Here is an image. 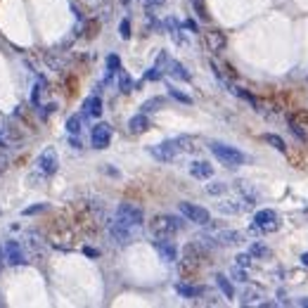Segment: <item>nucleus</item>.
Masks as SVG:
<instances>
[{"mask_svg":"<svg viewBox=\"0 0 308 308\" xmlns=\"http://www.w3.org/2000/svg\"><path fill=\"white\" fill-rule=\"evenodd\" d=\"M27 244H28V249H31L33 254H40V252L45 249V242L40 240L38 232H27Z\"/></svg>","mask_w":308,"mask_h":308,"instance_id":"obj_26","label":"nucleus"},{"mask_svg":"<svg viewBox=\"0 0 308 308\" xmlns=\"http://www.w3.org/2000/svg\"><path fill=\"white\" fill-rule=\"evenodd\" d=\"M175 292L183 296V299H197V296L204 294V287H197V284H188V282H178V284H175Z\"/></svg>","mask_w":308,"mask_h":308,"instance_id":"obj_19","label":"nucleus"},{"mask_svg":"<svg viewBox=\"0 0 308 308\" xmlns=\"http://www.w3.org/2000/svg\"><path fill=\"white\" fill-rule=\"evenodd\" d=\"M254 232H273L278 230V214L273 209H261L254 214V225H252Z\"/></svg>","mask_w":308,"mask_h":308,"instance_id":"obj_8","label":"nucleus"},{"mask_svg":"<svg viewBox=\"0 0 308 308\" xmlns=\"http://www.w3.org/2000/svg\"><path fill=\"white\" fill-rule=\"evenodd\" d=\"M152 2H154V5H164L166 0H152Z\"/></svg>","mask_w":308,"mask_h":308,"instance_id":"obj_49","label":"nucleus"},{"mask_svg":"<svg viewBox=\"0 0 308 308\" xmlns=\"http://www.w3.org/2000/svg\"><path fill=\"white\" fill-rule=\"evenodd\" d=\"M5 166H7V159H5V157H2V154H0V173H2V171H5Z\"/></svg>","mask_w":308,"mask_h":308,"instance_id":"obj_46","label":"nucleus"},{"mask_svg":"<svg viewBox=\"0 0 308 308\" xmlns=\"http://www.w3.org/2000/svg\"><path fill=\"white\" fill-rule=\"evenodd\" d=\"M209 149H211V154L216 159L221 161L223 166H228V168H237V166H242L247 161V157L242 154L240 149L232 147V145H225V142H211Z\"/></svg>","mask_w":308,"mask_h":308,"instance_id":"obj_3","label":"nucleus"},{"mask_svg":"<svg viewBox=\"0 0 308 308\" xmlns=\"http://www.w3.org/2000/svg\"><path fill=\"white\" fill-rule=\"evenodd\" d=\"M211 237H214V242L218 247H237V244L244 242V235L240 230H218Z\"/></svg>","mask_w":308,"mask_h":308,"instance_id":"obj_14","label":"nucleus"},{"mask_svg":"<svg viewBox=\"0 0 308 308\" xmlns=\"http://www.w3.org/2000/svg\"><path fill=\"white\" fill-rule=\"evenodd\" d=\"M95 31H97V22H90V24H88V33H85V36H88V38H93Z\"/></svg>","mask_w":308,"mask_h":308,"instance_id":"obj_43","label":"nucleus"},{"mask_svg":"<svg viewBox=\"0 0 308 308\" xmlns=\"http://www.w3.org/2000/svg\"><path fill=\"white\" fill-rule=\"evenodd\" d=\"M254 299H256V292H252V289H249V292H244V296H242L240 304H244V306H247V304H252Z\"/></svg>","mask_w":308,"mask_h":308,"instance_id":"obj_41","label":"nucleus"},{"mask_svg":"<svg viewBox=\"0 0 308 308\" xmlns=\"http://www.w3.org/2000/svg\"><path fill=\"white\" fill-rule=\"evenodd\" d=\"M299 306H304V308H308V296H304V299H299Z\"/></svg>","mask_w":308,"mask_h":308,"instance_id":"obj_47","label":"nucleus"},{"mask_svg":"<svg viewBox=\"0 0 308 308\" xmlns=\"http://www.w3.org/2000/svg\"><path fill=\"white\" fill-rule=\"evenodd\" d=\"M185 27H188L190 31H195V33H197V24H195L192 19H188V22H185Z\"/></svg>","mask_w":308,"mask_h":308,"instance_id":"obj_45","label":"nucleus"},{"mask_svg":"<svg viewBox=\"0 0 308 308\" xmlns=\"http://www.w3.org/2000/svg\"><path fill=\"white\" fill-rule=\"evenodd\" d=\"M121 2H123V5H128V0H121Z\"/></svg>","mask_w":308,"mask_h":308,"instance_id":"obj_50","label":"nucleus"},{"mask_svg":"<svg viewBox=\"0 0 308 308\" xmlns=\"http://www.w3.org/2000/svg\"><path fill=\"white\" fill-rule=\"evenodd\" d=\"M301 263H304V266H308V252H306V254H301Z\"/></svg>","mask_w":308,"mask_h":308,"instance_id":"obj_48","label":"nucleus"},{"mask_svg":"<svg viewBox=\"0 0 308 308\" xmlns=\"http://www.w3.org/2000/svg\"><path fill=\"white\" fill-rule=\"evenodd\" d=\"M206 192H209L211 197H221V195H225V192H228V185H225V183H221V180H214V183H209V185H206Z\"/></svg>","mask_w":308,"mask_h":308,"instance_id":"obj_30","label":"nucleus"},{"mask_svg":"<svg viewBox=\"0 0 308 308\" xmlns=\"http://www.w3.org/2000/svg\"><path fill=\"white\" fill-rule=\"evenodd\" d=\"M109 142H112V126L109 123H97L93 126V131H90V145L95 149H105L109 147Z\"/></svg>","mask_w":308,"mask_h":308,"instance_id":"obj_12","label":"nucleus"},{"mask_svg":"<svg viewBox=\"0 0 308 308\" xmlns=\"http://www.w3.org/2000/svg\"><path fill=\"white\" fill-rule=\"evenodd\" d=\"M116 218L131 228H140L145 223V211H142V206H138L133 201H121L116 209Z\"/></svg>","mask_w":308,"mask_h":308,"instance_id":"obj_4","label":"nucleus"},{"mask_svg":"<svg viewBox=\"0 0 308 308\" xmlns=\"http://www.w3.org/2000/svg\"><path fill=\"white\" fill-rule=\"evenodd\" d=\"M178 211L183 214V218H188L190 223H197V225H211V214L199 206V204H192V201H180L178 204Z\"/></svg>","mask_w":308,"mask_h":308,"instance_id":"obj_6","label":"nucleus"},{"mask_svg":"<svg viewBox=\"0 0 308 308\" xmlns=\"http://www.w3.org/2000/svg\"><path fill=\"white\" fill-rule=\"evenodd\" d=\"M152 247L157 249V254H159L161 261H166V263H175V261H178V247H175L171 240H166V237H154Z\"/></svg>","mask_w":308,"mask_h":308,"instance_id":"obj_11","label":"nucleus"},{"mask_svg":"<svg viewBox=\"0 0 308 308\" xmlns=\"http://www.w3.org/2000/svg\"><path fill=\"white\" fill-rule=\"evenodd\" d=\"M173 140H175V145H178V149H180V154L197 149V138H192V135H178Z\"/></svg>","mask_w":308,"mask_h":308,"instance_id":"obj_22","label":"nucleus"},{"mask_svg":"<svg viewBox=\"0 0 308 308\" xmlns=\"http://www.w3.org/2000/svg\"><path fill=\"white\" fill-rule=\"evenodd\" d=\"M83 254L90 256V258H97V256H100V252H97V249H93V247H83Z\"/></svg>","mask_w":308,"mask_h":308,"instance_id":"obj_42","label":"nucleus"},{"mask_svg":"<svg viewBox=\"0 0 308 308\" xmlns=\"http://www.w3.org/2000/svg\"><path fill=\"white\" fill-rule=\"evenodd\" d=\"M249 254L254 256V258H268L270 249L266 247V244H261V242H252V247H249Z\"/></svg>","mask_w":308,"mask_h":308,"instance_id":"obj_28","label":"nucleus"},{"mask_svg":"<svg viewBox=\"0 0 308 308\" xmlns=\"http://www.w3.org/2000/svg\"><path fill=\"white\" fill-rule=\"evenodd\" d=\"M119 36H121L123 40L131 38V22H128V17H126V19H121V24H119Z\"/></svg>","mask_w":308,"mask_h":308,"instance_id":"obj_37","label":"nucleus"},{"mask_svg":"<svg viewBox=\"0 0 308 308\" xmlns=\"http://www.w3.org/2000/svg\"><path fill=\"white\" fill-rule=\"evenodd\" d=\"M247 206H244V201H237V199H225V201H221L218 204V211L221 214H228V216H235V214H240V211H244Z\"/></svg>","mask_w":308,"mask_h":308,"instance_id":"obj_20","label":"nucleus"},{"mask_svg":"<svg viewBox=\"0 0 308 308\" xmlns=\"http://www.w3.org/2000/svg\"><path fill=\"white\" fill-rule=\"evenodd\" d=\"M230 278H232L235 282H242V284H247V282H249L247 268H242V266H237V263H235V268L230 270Z\"/></svg>","mask_w":308,"mask_h":308,"instance_id":"obj_31","label":"nucleus"},{"mask_svg":"<svg viewBox=\"0 0 308 308\" xmlns=\"http://www.w3.org/2000/svg\"><path fill=\"white\" fill-rule=\"evenodd\" d=\"M168 95L173 97V100H178V102H183V105H192V97L185 93H180L178 88H173V85H168Z\"/></svg>","mask_w":308,"mask_h":308,"instance_id":"obj_33","label":"nucleus"},{"mask_svg":"<svg viewBox=\"0 0 308 308\" xmlns=\"http://www.w3.org/2000/svg\"><path fill=\"white\" fill-rule=\"evenodd\" d=\"M145 79H147V81H159L161 79V69L159 67H152L147 74H145Z\"/></svg>","mask_w":308,"mask_h":308,"instance_id":"obj_40","label":"nucleus"},{"mask_svg":"<svg viewBox=\"0 0 308 308\" xmlns=\"http://www.w3.org/2000/svg\"><path fill=\"white\" fill-rule=\"evenodd\" d=\"M192 7H195V12H197V17H199L201 22H209V12H206L204 0H192Z\"/></svg>","mask_w":308,"mask_h":308,"instance_id":"obj_35","label":"nucleus"},{"mask_svg":"<svg viewBox=\"0 0 308 308\" xmlns=\"http://www.w3.org/2000/svg\"><path fill=\"white\" fill-rule=\"evenodd\" d=\"M48 206L45 204H36V206H28V209H24L22 211V216H36V214H40V211H45Z\"/></svg>","mask_w":308,"mask_h":308,"instance_id":"obj_39","label":"nucleus"},{"mask_svg":"<svg viewBox=\"0 0 308 308\" xmlns=\"http://www.w3.org/2000/svg\"><path fill=\"white\" fill-rule=\"evenodd\" d=\"M149 154L154 157L157 161H164V164H168V161H173L178 154H180V149L175 145V140H164L159 145H152L149 147Z\"/></svg>","mask_w":308,"mask_h":308,"instance_id":"obj_9","label":"nucleus"},{"mask_svg":"<svg viewBox=\"0 0 308 308\" xmlns=\"http://www.w3.org/2000/svg\"><path fill=\"white\" fill-rule=\"evenodd\" d=\"M119 88H121V93H133V79L121 69V76H119Z\"/></svg>","mask_w":308,"mask_h":308,"instance_id":"obj_32","label":"nucleus"},{"mask_svg":"<svg viewBox=\"0 0 308 308\" xmlns=\"http://www.w3.org/2000/svg\"><path fill=\"white\" fill-rule=\"evenodd\" d=\"M107 69H109V74H116V71H121L119 55H109V57H107Z\"/></svg>","mask_w":308,"mask_h":308,"instance_id":"obj_36","label":"nucleus"},{"mask_svg":"<svg viewBox=\"0 0 308 308\" xmlns=\"http://www.w3.org/2000/svg\"><path fill=\"white\" fill-rule=\"evenodd\" d=\"M57 168H59V157H57V152H55L53 147L43 149L40 157L36 159V171H38L43 178H48V175L57 173Z\"/></svg>","mask_w":308,"mask_h":308,"instance_id":"obj_7","label":"nucleus"},{"mask_svg":"<svg viewBox=\"0 0 308 308\" xmlns=\"http://www.w3.org/2000/svg\"><path fill=\"white\" fill-rule=\"evenodd\" d=\"M287 126L299 142L308 145V112L306 109H296L292 114H287Z\"/></svg>","mask_w":308,"mask_h":308,"instance_id":"obj_5","label":"nucleus"},{"mask_svg":"<svg viewBox=\"0 0 308 308\" xmlns=\"http://www.w3.org/2000/svg\"><path fill=\"white\" fill-rule=\"evenodd\" d=\"M261 140H263V142H268L270 147L278 149V152H282V154H287V152H289V149H287V142L282 140L280 135H275V133H263V135H261Z\"/></svg>","mask_w":308,"mask_h":308,"instance_id":"obj_21","label":"nucleus"},{"mask_svg":"<svg viewBox=\"0 0 308 308\" xmlns=\"http://www.w3.org/2000/svg\"><path fill=\"white\" fill-rule=\"evenodd\" d=\"M216 284H218V289L225 294V299H235V287H232V282H230V278H225V275H216Z\"/></svg>","mask_w":308,"mask_h":308,"instance_id":"obj_23","label":"nucleus"},{"mask_svg":"<svg viewBox=\"0 0 308 308\" xmlns=\"http://www.w3.org/2000/svg\"><path fill=\"white\" fill-rule=\"evenodd\" d=\"M183 230V218L171 214H157L149 221V232L152 237H166V240H173L175 235Z\"/></svg>","mask_w":308,"mask_h":308,"instance_id":"obj_2","label":"nucleus"},{"mask_svg":"<svg viewBox=\"0 0 308 308\" xmlns=\"http://www.w3.org/2000/svg\"><path fill=\"white\" fill-rule=\"evenodd\" d=\"M204 38H206V45H209V50L216 55H221L225 50V45H228V38H225V33L223 31H218V28H211V31H206L204 33Z\"/></svg>","mask_w":308,"mask_h":308,"instance_id":"obj_15","label":"nucleus"},{"mask_svg":"<svg viewBox=\"0 0 308 308\" xmlns=\"http://www.w3.org/2000/svg\"><path fill=\"white\" fill-rule=\"evenodd\" d=\"M5 263H7V261H5V249L0 247V273H2V266H5Z\"/></svg>","mask_w":308,"mask_h":308,"instance_id":"obj_44","label":"nucleus"},{"mask_svg":"<svg viewBox=\"0 0 308 308\" xmlns=\"http://www.w3.org/2000/svg\"><path fill=\"white\" fill-rule=\"evenodd\" d=\"M149 128V119H147V114H135V116H131V121H128V131L133 135H138V133H145Z\"/></svg>","mask_w":308,"mask_h":308,"instance_id":"obj_18","label":"nucleus"},{"mask_svg":"<svg viewBox=\"0 0 308 308\" xmlns=\"http://www.w3.org/2000/svg\"><path fill=\"white\" fill-rule=\"evenodd\" d=\"M2 249H5V261H7L10 266H24V263H27V254H24L22 244L17 240H7Z\"/></svg>","mask_w":308,"mask_h":308,"instance_id":"obj_13","label":"nucleus"},{"mask_svg":"<svg viewBox=\"0 0 308 308\" xmlns=\"http://www.w3.org/2000/svg\"><path fill=\"white\" fill-rule=\"evenodd\" d=\"M102 112H105V105H102V97L100 95H90V97H85L83 100V116H102Z\"/></svg>","mask_w":308,"mask_h":308,"instance_id":"obj_16","label":"nucleus"},{"mask_svg":"<svg viewBox=\"0 0 308 308\" xmlns=\"http://www.w3.org/2000/svg\"><path fill=\"white\" fill-rule=\"evenodd\" d=\"M45 85H48V83H45L43 79H38V83L33 85V93H31V102H33L36 107L40 105V95H43V88H45Z\"/></svg>","mask_w":308,"mask_h":308,"instance_id":"obj_34","label":"nucleus"},{"mask_svg":"<svg viewBox=\"0 0 308 308\" xmlns=\"http://www.w3.org/2000/svg\"><path fill=\"white\" fill-rule=\"evenodd\" d=\"M211 256V252L201 244L199 240H192L183 247V254H180V261H178V273L183 280H195L199 275L201 266L206 263V258Z\"/></svg>","mask_w":308,"mask_h":308,"instance_id":"obj_1","label":"nucleus"},{"mask_svg":"<svg viewBox=\"0 0 308 308\" xmlns=\"http://www.w3.org/2000/svg\"><path fill=\"white\" fill-rule=\"evenodd\" d=\"M168 74H171L173 79H180V81H190V79H192V76H190V71L183 67L180 62H171V64H168Z\"/></svg>","mask_w":308,"mask_h":308,"instance_id":"obj_27","label":"nucleus"},{"mask_svg":"<svg viewBox=\"0 0 308 308\" xmlns=\"http://www.w3.org/2000/svg\"><path fill=\"white\" fill-rule=\"evenodd\" d=\"M190 175L197 178V180H209V178H214V166L209 161H192L190 164Z\"/></svg>","mask_w":308,"mask_h":308,"instance_id":"obj_17","label":"nucleus"},{"mask_svg":"<svg viewBox=\"0 0 308 308\" xmlns=\"http://www.w3.org/2000/svg\"><path fill=\"white\" fill-rule=\"evenodd\" d=\"M164 102H166L164 97H149V100H145V102H142L140 112H142V114H152V112H159V109L164 107Z\"/></svg>","mask_w":308,"mask_h":308,"instance_id":"obj_25","label":"nucleus"},{"mask_svg":"<svg viewBox=\"0 0 308 308\" xmlns=\"http://www.w3.org/2000/svg\"><path fill=\"white\" fill-rule=\"evenodd\" d=\"M230 90H232V95H237V97H242L244 102H249L252 107L256 109V112H261V105H258V100H256L252 93H247L244 88H240V85H230Z\"/></svg>","mask_w":308,"mask_h":308,"instance_id":"obj_24","label":"nucleus"},{"mask_svg":"<svg viewBox=\"0 0 308 308\" xmlns=\"http://www.w3.org/2000/svg\"><path fill=\"white\" fill-rule=\"evenodd\" d=\"M252 261H254V256H252V254H237V256H235V263L242 266V268H249V266H252Z\"/></svg>","mask_w":308,"mask_h":308,"instance_id":"obj_38","label":"nucleus"},{"mask_svg":"<svg viewBox=\"0 0 308 308\" xmlns=\"http://www.w3.org/2000/svg\"><path fill=\"white\" fill-rule=\"evenodd\" d=\"M109 228V235H112V240L116 242V244H131L133 242V230L131 225H126V223H121L119 218H112L107 223Z\"/></svg>","mask_w":308,"mask_h":308,"instance_id":"obj_10","label":"nucleus"},{"mask_svg":"<svg viewBox=\"0 0 308 308\" xmlns=\"http://www.w3.org/2000/svg\"><path fill=\"white\" fill-rule=\"evenodd\" d=\"M81 126H83V116H81V114L69 116V121H67V133L69 135H79L81 133Z\"/></svg>","mask_w":308,"mask_h":308,"instance_id":"obj_29","label":"nucleus"}]
</instances>
